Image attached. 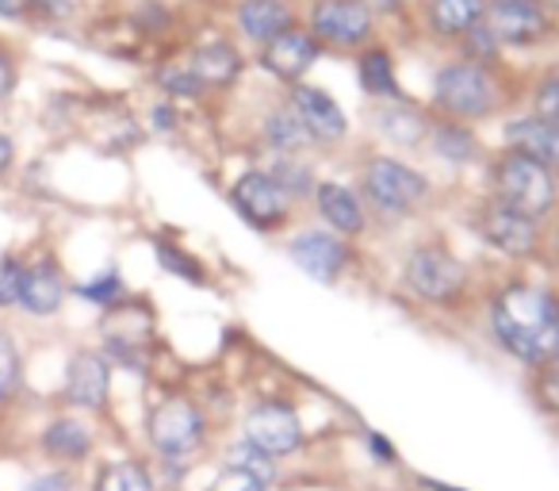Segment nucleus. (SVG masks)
Returning <instances> with one entry per match:
<instances>
[{"instance_id": "30", "label": "nucleus", "mask_w": 559, "mask_h": 491, "mask_svg": "<svg viewBox=\"0 0 559 491\" xmlns=\"http://www.w3.org/2000/svg\"><path fill=\"white\" fill-rule=\"evenodd\" d=\"M154 85L162 89L165 101H173V104H200V101H207V89H203L200 78L188 70L185 58H173V62L157 66Z\"/></svg>"}, {"instance_id": "42", "label": "nucleus", "mask_w": 559, "mask_h": 491, "mask_svg": "<svg viewBox=\"0 0 559 491\" xmlns=\"http://www.w3.org/2000/svg\"><path fill=\"white\" fill-rule=\"evenodd\" d=\"M32 12L47 20H70L78 12V0H32Z\"/></svg>"}, {"instance_id": "22", "label": "nucleus", "mask_w": 559, "mask_h": 491, "mask_svg": "<svg viewBox=\"0 0 559 491\" xmlns=\"http://www.w3.org/2000/svg\"><path fill=\"white\" fill-rule=\"evenodd\" d=\"M62 396L81 411H104L111 396V365L100 350H78L66 365Z\"/></svg>"}, {"instance_id": "29", "label": "nucleus", "mask_w": 559, "mask_h": 491, "mask_svg": "<svg viewBox=\"0 0 559 491\" xmlns=\"http://www.w3.org/2000/svg\"><path fill=\"white\" fill-rule=\"evenodd\" d=\"M154 258H157V266H162L169 277H177V281L195 284V289H207V284H211V277H207V269H203V261L195 258L192 250H185L180 242L154 238Z\"/></svg>"}, {"instance_id": "7", "label": "nucleus", "mask_w": 559, "mask_h": 491, "mask_svg": "<svg viewBox=\"0 0 559 491\" xmlns=\"http://www.w3.org/2000/svg\"><path fill=\"white\" fill-rule=\"evenodd\" d=\"M146 442L173 476H185V468H192V460L211 442V419L203 404L185 391L162 396L146 414Z\"/></svg>"}, {"instance_id": "2", "label": "nucleus", "mask_w": 559, "mask_h": 491, "mask_svg": "<svg viewBox=\"0 0 559 491\" xmlns=\"http://www.w3.org/2000/svg\"><path fill=\"white\" fill-rule=\"evenodd\" d=\"M357 192L372 223H411L433 200V177L411 157L391 150H365L357 162Z\"/></svg>"}, {"instance_id": "25", "label": "nucleus", "mask_w": 559, "mask_h": 491, "mask_svg": "<svg viewBox=\"0 0 559 491\" xmlns=\"http://www.w3.org/2000/svg\"><path fill=\"white\" fill-rule=\"evenodd\" d=\"M353 73H357L360 93H365L372 104L406 96L403 78H399V58H395V47H391V43L376 39L372 47H365L360 55H353Z\"/></svg>"}, {"instance_id": "13", "label": "nucleus", "mask_w": 559, "mask_h": 491, "mask_svg": "<svg viewBox=\"0 0 559 491\" xmlns=\"http://www.w3.org/2000/svg\"><path fill=\"white\" fill-rule=\"evenodd\" d=\"M280 96L288 101V108L296 112L299 124L307 127L314 150H337L349 142L353 119H349V112H345V104L337 101L330 89L311 85V81H299V85H288Z\"/></svg>"}, {"instance_id": "47", "label": "nucleus", "mask_w": 559, "mask_h": 491, "mask_svg": "<svg viewBox=\"0 0 559 491\" xmlns=\"http://www.w3.org/2000/svg\"><path fill=\"white\" fill-rule=\"evenodd\" d=\"M12 162H16V142L9 135H0V173H9Z\"/></svg>"}, {"instance_id": "31", "label": "nucleus", "mask_w": 559, "mask_h": 491, "mask_svg": "<svg viewBox=\"0 0 559 491\" xmlns=\"http://www.w3.org/2000/svg\"><path fill=\"white\" fill-rule=\"evenodd\" d=\"M73 296H81L85 304L100 307V312H116L119 304H127V300H131V292H127V281H123V273H119L116 266H104L96 277H88L85 284H78V289H73Z\"/></svg>"}, {"instance_id": "16", "label": "nucleus", "mask_w": 559, "mask_h": 491, "mask_svg": "<svg viewBox=\"0 0 559 491\" xmlns=\"http://www.w3.org/2000/svg\"><path fill=\"white\" fill-rule=\"evenodd\" d=\"M188 70L200 78V85L211 93H230V89L241 85L249 70V58H246V47L230 35H215V39H203L195 47H188L185 55Z\"/></svg>"}, {"instance_id": "5", "label": "nucleus", "mask_w": 559, "mask_h": 491, "mask_svg": "<svg viewBox=\"0 0 559 491\" xmlns=\"http://www.w3.org/2000/svg\"><path fill=\"white\" fill-rule=\"evenodd\" d=\"M464 226L495 254V258L510 261V266H544L548 223L506 208L495 196H487V192L475 196L464 211Z\"/></svg>"}, {"instance_id": "45", "label": "nucleus", "mask_w": 559, "mask_h": 491, "mask_svg": "<svg viewBox=\"0 0 559 491\" xmlns=\"http://www.w3.org/2000/svg\"><path fill=\"white\" fill-rule=\"evenodd\" d=\"M544 266H548L551 277L559 281V215L548 223V246H544Z\"/></svg>"}, {"instance_id": "12", "label": "nucleus", "mask_w": 559, "mask_h": 491, "mask_svg": "<svg viewBox=\"0 0 559 491\" xmlns=\"http://www.w3.org/2000/svg\"><path fill=\"white\" fill-rule=\"evenodd\" d=\"M284 250H288L292 266H296L299 273L326 284V289L342 284L345 277L353 273V266H357V242L326 231L322 223H304V226H296V231H288Z\"/></svg>"}, {"instance_id": "4", "label": "nucleus", "mask_w": 559, "mask_h": 491, "mask_svg": "<svg viewBox=\"0 0 559 491\" xmlns=\"http://www.w3.org/2000/svg\"><path fill=\"white\" fill-rule=\"evenodd\" d=\"M510 85H506L502 70L490 66H475L464 58H449L437 66L433 85H429L426 108L441 119H456V124H487V119L502 116L510 108Z\"/></svg>"}, {"instance_id": "10", "label": "nucleus", "mask_w": 559, "mask_h": 491, "mask_svg": "<svg viewBox=\"0 0 559 491\" xmlns=\"http://www.w3.org/2000/svg\"><path fill=\"white\" fill-rule=\"evenodd\" d=\"M483 24L506 50H540L559 35L556 0H487Z\"/></svg>"}, {"instance_id": "35", "label": "nucleus", "mask_w": 559, "mask_h": 491, "mask_svg": "<svg viewBox=\"0 0 559 491\" xmlns=\"http://www.w3.org/2000/svg\"><path fill=\"white\" fill-rule=\"evenodd\" d=\"M533 116L548 119V124H559V66L551 70L536 73L533 89H528V104H525Z\"/></svg>"}, {"instance_id": "32", "label": "nucleus", "mask_w": 559, "mask_h": 491, "mask_svg": "<svg viewBox=\"0 0 559 491\" xmlns=\"http://www.w3.org/2000/svg\"><path fill=\"white\" fill-rule=\"evenodd\" d=\"M93 491H157V480L142 460H111L100 468Z\"/></svg>"}, {"instance_id": "44", "label": "nucleus", "mask_w": 559, "mask_h": 491, "mask_svg": "<svg viewBox=\"0 0 559 491\" xmlns=\"http://www.w3.org/2000/svg\"><path fill=\"white\" fill-rule=\"evenodd\" d=\"M24 491H78V488H73V480L66 472H47V476H35Z\"/></svg>"}, {"instance_id": "15", "label": "nucleus", "mask_w": 559, "mask_h": 491, "mask_svg": "<svg viewBox=\"0 0 559 491\" xmlns=\"http://www.w3.org/2000/svg\"><path fill=\"white\" fill-rule=\"evenodd\" d=\"M322 58H326V55H322V47L311 39V32H307L304 24H296L292 32L276 35L272 43L257 47L253 62H257V70H261L264 78H272L280 89H288V85L307 81V73H311Z\"/></svg>"}, {"instance_id": "50", "label": "nucleus", "mask_w": 559, "mask_h": 491, "mask_svg": "<svg viewBox=\"0 0 559 491\" xmlns=\"http://www.w3.org/2000/svg\"><path fill=\"white\" fill-rule=\"evenodd\" d=\"M296 4H299V0H296Z\"/></svg>"}, {"instance_id": "33", "label": "nucleus", "mask_w": 559, "mask_h": 491, "mask_svg": "<svg viewBox=\"0 0 559 491\" xmlns=\"http://www.w3.org/2000/svg\"><path fill=\"white\" fill-rule=\"evenodd\" d=\"M452 50H456V58L475 62V66H490V70H502V66H506V47L495 39V35H490L487 24L472 27V32H467Z\"/></svg>"}, {"instance_id": "21", "label": "nucleus", "mask_w": 559, "mask_h": 491, "mask_svg": "<svg viewBox=\"0 0 559 491\" xmlns=\"http://www.w3.org/2000/svg\"><path fill=\"white\" fill-rule=\"evenodd\" d=\"M502 150L525 154V157H533V162L548 165V169L556 173L559 169V124H548V119L533 116L528 108L506 112Z\"/></svg>"}, {"instance_id": "11", "label": "nucleus", "mask_w": 559, "mask_h": 491, "mask_svg": "<svg viewBox=\"0 0 559 491\" xmlns=\"http://www.w3.org/2000/svg\"><path fill=\"white\" fill-rule=\"evenodd\" d=\"M241 437L284 465V460L299 457L307 449V422L296 404L280 396H264L253 399L241 414Z\"/></svg>"}, {"instance_id": "49", "label": "nucleus", "mask_w": 559, "mask_h": 491, "mask_svg": "<svg viewBox=\"0 0 559 491\" xmlns=\"http://www.w3.org/2000/svg\"><path fill=\"white\" fill-rule=\"evenodd\" d=\"M556 188H559V169H556Z\"/></svg>"}, {"instance_id": "9", "label": "nucleus", "mask_w": 559, "mask_h": 491, "mask_svg": "<svg viewBox=\"0 0 559 491\" xmlns=\"http://www.w3.org/2000/svg\"><path fill=\"white\" fill-rule=\"evenodd\" d=\"M226 200H230V208L238 211L241 223L253 226V231H261V234L288 231V226H296V219H299V203L276 185V177H272L261 162L241 169L238 177L230 180Z\"/></svg>"}, {"instance_id": "41", "label": "nucleus", "mask_w": 559, "mask_h": 491, "mask_svg": "<svg viewBox=\"0 0 559 491\" xmlns=\"http://www.w3.org/2000/svg\"><path fill=\"white\" fill-rule=\"evenodd\" d=\"M360 4H368V9L376 12V20H399V16H406V12L414 9V0H360Z\"/></svg>"}, {"instance_id": "8", "label": "nucleus", "mask_w": 559, "mask_h": 491, "mask_svg": "<svg viewBox=\"0 0 559 491\" xmlns=\"http://www.w3.org/2000/svg\"><path fill=\"white\" fill-rule=\"evenodd\" d=\"M299 24L311 32V39L322 47V55L353 58L380 39L383 24L376 12L360 0H304Z\"/></svg>"}, {"instance_id": "6", "label": "nucleus", "mask_w": 559, "mask_h": 491, "mask_svg": "<svg viewBox=\"0 0 559 491\" xmlns=\"http://www.w3.org/2000/svg\"><path fill=\"white\" fill-rule=\"evenodd\" d=\"M483 177H487L483 192L495 196L506 208L521 211V215H528V219H540V223H551V219L559 215L556 173H551L548 165L498 147V150H490L487 165H483Z\"/></svg>"}, {"instance_id": "36", "label": "nucleus", "mask_w": 559, "mask_h": 491, "mask_svg": "<svg viewBox=\"0 0 559 491\" xmlns=\"http://www.w3.org/2000/svg\"><path fill=\"white\" fill-rule=\"evenodd\" d=\"M24 384V361L9 335H0V404H9Z\"/></svg>"}, {"instance_id": "28", "label": "nucleus", "mask_w": 559, "mask_h": 491, "mask_svg": "<svg viewBox=\"0 0 559 491\" xmlns=\"http://www.w3.org/2000/svg\"><path fill=\"white\" fill-rule=\"evenodd\" d=\"M223 468H234V472L249 476V480L264 483V488H276L280 483V460H272L269 453H261L257 445H249L246 437H238V442L226 445Z\"/></svg>"}, {"instance_id": "38", "label": "nucleus", "mask_w": 559, "mask_h": 491, "mask_svg": "<svg viewBox=\"0 0 559 491\" xmlns=\"http://www.w3.org/2000/svg\"><path fill=\"white\" fill-rule=\"evenodd\" d=\"M20 266H24V261H16V258H4V261H0V307H12V304H16Z\"/></svg>"}, {"instance_id": "20", "label": "nucleus", "mask_w": 559, "mask_h": 491, "mask_svg": "<svg viewBox=\"0 0 559 491\" xmlns=\"http://www.w3.org/2000/svg\"><path fill=\"white\" fill-rule=\"evenodd\" d=\"M66 296H70V284H66L62 269L55 258L24 261L20 266V284H16V307H24L35 319H50V315L62 312Z\"/></svg>"}, {"instance_id": "40", "label": "nucleus", "mask_w": 559, "mask_h": 491, "mask_svg": "<svg viewBox=\"0 0 559 491\" xmlns=\"http://www.w3.org/2000/svg\"><path fill=\"white\" fill-rule=\"evenodd\" d=\"M150 124H154V131L173 135V131H177V127H180V112H177V104H173V101L154 104V112H150Z\"/></svg>"}, {"instance_id": "23", "label": "nucleus", "mask_w": 559, "mask_h": 491, "mask_svg": "<svg viewBox=\"0 0 559 491\" xmlns=\"http://www.w3.org/2000/svg\"><path fill=\"white\" fill-rule=\"evenodd\" d=\"M426 150L437 157V162L452 165V169L487 165V157H490V150H487V142H483L479 127L456 124V119H441V116H433V124H429Z\"/></svg>"}, {"instance_id": "34", "label": "nucleus", "mask_w": 559, "mask_h": 491, "mask_svg": "<svg viewBox=\"0 0 559 491\" xmlns=\"http://www.w3.org/2000/svg\"><path fill=\"white\" fill-rule=\"evenodd\" d=\"M528 396H533L536 411L559 426V358L528 373Z\"/></svg>"}, {"instance_id": "14", "label": "nucleus", "mask_w": 559, "mask_h": 491, "mask_svg": "<svg viewBox=\"0 0 559 491\" xmlns=\"http://www.w3.org/2000/svg\"><path fill=\"white\" fill-rule=\"evenodd\" d=\"M307 208H311L314 223H322L326 231L342 234V238H349V242H360L372 231V215H368L357 185H349V180L319 177Z\"/></svg>"}, {"instance_id": "39", "label": "nucleus", "mask_w": 559, "mask_h": 491, "mask_svg": "<svg viewBox=\"0 0 559 491\" xmlns=\"http://www.w3.org/2000/svg\"><path fill=\"white\" fill-rule=\"evenodd\" d=\"M207 491H272V488H264V483H257V480H249V476L234 472V468H223Z\"/></svg>"}, {"instance_id": "43", "label": "nucleus", "mask_w": 559, "mask_h": 491, "mask_svg": "<svg viewBox=\"0 0 559 491\" xmlns=\"http://www.w3.org/2000/svg\"><path fill=\"white\" fill-rule=\"evenodd\" d=\"M16 62H12V55L4 47H0V104L9 101L12 93H16Z\"/></svg>"}, {"instance_id": "1", "label": "nucleus", "mask_w": 559, "mask_h": 491, "mask_svg": "<svg viewBox=\"0 0 559 491\" xmlns=\"http://www.w3.org/2000/svg\"><path fill=\"white\" fill-rule=\"evenodd\" d=\"M487 335L498 353L525 373L559 358V284L536 277H506L483 296Z\"/></svg>"}, {"instance_id": "48", "label": "nucleus", "mask_w": 559, "mask_h": 491, "mask_svg": "<svg viewBox=\"0 0 559 491\" xmlns=\"http://www.w3.org/2000/svg\"><path fill=\"white\" fill-rule=\"evenodd\" d=\"M418 483L426 491H467V488H460V483H449V480H433V476H418Z\"/></svg>"}, {"instance_id": "46", "label": "nucleus", "mask_w": 559, "mask_h": 491, "mask_svg": "<svg viewBox=\"0 0 559 491\" xmlns=\"http://www.w3.org/2000/svg\"><path fill=\"white\" fill-rule=\"evenodd\" d=\"M32 12V0H0V16L4 20H20Z\"/></svg>"}, {"instance_id": "26", "label": "nucleus", "mask_w": 559, "mask_h": 491, "mask_svg": "<svg viewBox=\"0 0 559 491\" xmlns=\"http://www.w3.org/2000/svg\"><path fill=\"white\" fill-rule=\"evenodd\" d=\"M261 165L276 177V185L284 188L299 208L311 203V192H314V185H319V165H314V154H276V157H264Z\"/></svg>"}, {"instance_id": "3", "label": "nucleus", "mask_w": 559, "mask_h": 491, "mask_svg": "<svg viewBox=\"0 0 559 491\" xmlns=\"http://www.w3.org/2000/svg\"><path fill=\"white\" fill-rule=\"evenodd\" d=\"M399 281L414 304L429 312H464L475 304V273L444 238H421L406 246L399 261Z\"/></svg>"}, {"instance_id": "17", "label": "nucleus", "mask_w": 559, "mask_h": 491, "mask_svg": "<svg viewBox=\"0 0 559 491\" xmlns=\"http://www.w3.org/2000/svg\"><path fill=\"white\" fill-rule=\"evenodd\" d=\"M372 131L380 135V142L406 154H421L429 142V124H433V112L426 104H418L414 96H399V101H380L372 104Z\"/></svg>"}, {"instance_id": "37", "label": "nucleus", "mask_w": 559, "mask_h": 491, "mask_svg": "<svg viewBox=\"0 0 559 491\" xmlns=\"http://www.w3.org/2000/svg\"><path fill=\"white\" fill-rule=\"evenodd\" d=\"M365 442H368V453H372L376 465H383V468L399 465V449H395V442H391L388 434H380V430H368Z\"/></svg>"}, {"instance_id": "27", "label": "nucleus", "mask_w": 559, "mask_h": 491, "mask_svg": "<svg viewBox=\"0 0 559 491\" xmlns=\"http://www.w3.org/2000/svg\"><path fill=\"white\" fill-rule=\"evenodd\" d=\"M43 449L50 453L55 460H66V465H78L93 453V430L85 426L81 419H55L47 430H43Z\"/></svg>"}, {"instance_id": "18", "label": "nucleus", "mask_w": 559, "mask_h": 491, "mask_svg": "<svg viewBox=\"0 0 559 491\" xmlns=\"http://www.w3.org/2000/svg\"><path fill=\"white\" fill-rule=\"evenodd\" d=\"M299 24L296 0H234L230 32L241 47L257 50Z\"/></svg>"}, {"instance_id": "24", "label": "nucleus", "mask_w": 559, "mask_h": 491, "mask_svg": "<svg viewBox=\"0 0 559 491\" xmlns=\"http://www.w3.org/2000/svg\"><path fill=\"white\" fill-rule=\"evenodd\" d=\"M257 142H261L264 157H276V154H319L307 135V127L299 124V116L288 108L284 96L269 104L257 119Z\"/></svg>"}, {"instance_id": "19", "label": "nucleus", "mask_w": 559, "mask_h": 491, "mask_svg": "<svg viewBox=\"0 0 559 491\" xmlns=\"http://www.w3.org/2000/svg\"><path fill=\"white\" fill-rule=\"evenodd\" d=\"M418 27L433 47H456L472 27L483 24L487 0H414Z\"/></svg>"}]
</instances>
